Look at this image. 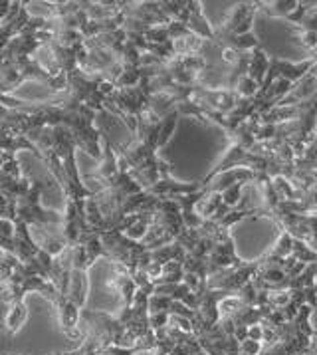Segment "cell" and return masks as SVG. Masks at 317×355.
<instances>
[{
	"mask_svg": "<svg viewBox=\"0 0 317 355\" xmlns=\"http://www.w3.org/2000/svg\"><path fill=\"white\" fill-rule=\"evenodd\" d=\"M256 185L262 189V197H264V207H260L262 216L272 218L291 239L303 242L307 246L317 244V214H302L288 209L286 202L278 197L272 179L268 177L256 179Z\"/></svg>",
	"mask_w": 317,
	"mask_h": 355,
	"instance_id": "cell-6",
	"label": "cell"
},
{
	"mask_svg": "<svg viewBox=\"0 0 317 355\" xmlns=\"http://www.w3.org/2000/svg\"><path fill=\"white\" fill-rule=\"evenodd\" d=\"M87 272H72V282H70V290L66 296H60V302L56 304L60 315V327L64 331V336L68 340L80 341L84 336L78 327L80 322V313H82V306L86 304L87 298Z\"/></svg>",
	"mask_w": 317,
	"mask_h": 355,
	"instance_id": "cell-10",
	"label": "cell"
},
{
	"mask_svg": "<svg viewBox=\"0 0 317 355\" xmlns=\"http://www.w3.org/2000/svg\"><path fill=\"white\" fill-rule=\"evenodd\" d=\"M2 329H4V324H0V331H2Z\"/></svg>",
	"mask_w": 317,
	"mask_h": 355,
	"instance_id": "cell-16",
	"label": "cell"
},
{
	"mask_svg": "<svg viewBox=\"0 0 317 355\" xmlns=\"http://www.w3.org/2000/svg\"><path fill=\"white\" fill-rule=\"evenodd\" d=\"M179 112L174 110L167 117H157L151 110L135 121V141L116 145V153L127 165L129 175L143 191H151L165 179H169L171 165L157 155V151L173 135ZM103 131V129H101ZM114 143V141H111Z\"/></svg>",
	"mask_w": 317,
	"mask_h": 355,
	"instance_id": "cell-3",
	"label": "cell"
},
{
	"mask_svg": "<svg viewBox=\"0 0 317 355\" xmlns=\"http://www.w3.org/2000/svg\"><path fill=\"white\" fill-rule=\"evenodd\" d=\"M34 147L36 153L44 163L48 165V169L52 171V175L56 177L58 185L62 187L68 207H66V225H64V236L68 241V246H75L84 241L86 236L93 234L96 228L89 227L86 214V202L91 199L93 191L87 189L78 173L75 165V139L73 135L62 125L56 128H40L30 131L26 137Z\"/></svg>",
	"mask_w": 317,
	"mask_h": 355,
	"instance_id": "cell-1",
	"label": "cell"
},
{
	"mask_svg": "<svg viewBox=\"0 0 317 355\" xmlns=\"http://www.w3.org/2000/svg\"><path fill=\"white\" fill-rule=\"evenodd\" d=\"M296 167L303 171H317V133L314 131L303 147L302 155L296 157Z\"/></svg>",
	"mask_w": 317,
	"mask_h": 355,
	"instance_id": "cell-13",
	"label": "cell"
},
{
	"mask_svg": "<svg viewBox=\"0 0 317 355\" xmlns=\"http://www.w3.org/2000/svg\"><path fill=\"white\" fill-rule=\"evenodd\" d=\"M4 110H6V107H4V105H2V103H0V115L4 114Z\"/></svg>",
	"mask_w": 317,
	"mask_h": 355,
	"instance_id": "cell-15",
	"label": "cell"
},
{
	"mask_svg": "<svg viewBox=\"0 0 317 355\" xmlns=\"http://www.w3.org/2000/svg\"><path fill=\"white\" fill-rule=\"evenodd\" d=\"M0 288L4 292V300L10 302V313L6 318V327L10 334L20 331V327L24 326L28 318V310L24 304L28 292L42 294L54 306L60 302V292L56 290V286L40 276L34 268L22 264L18 258L6 252L0 256Z\"/></svg>",
	"mask_w": 317,
	"mask_h": 355,
	"instance_id": "cell-4",
	"label": "cell"
},
{
	"mask_svg": "<svg viewBox=\"0 0 317 355\" xmlns=\"http://www.w3.org/2000/svg\"><path fill=\"white\" fill-rule=\"evenodd\" d=\"M44 181H28L0 169V195L6 200L4 220L22 223L30 230L32 241L50 256H60L68 248L64 236L66 216L48 211L40 205Z\"/></svg>",
	"mask_w": 317,
	"mask_h": 355,
	"instance_id": "cell-2",
	"label": "cell"
},
{
	"mask_svg": "<svg viewBox=\"0 0 317 355\" xmlns=\"http://www.w3.org/2000/svg\"><path fill=\"white\" fill-rule=\"evenodd\" d=\"M311 312V306H303L289 322L278 326L260 324L264 331V349L260 355H314L316 329L309 324Z\"/></svg>",
	"mask_w": 317,
	"mask_h": 355,
	"instance_id": "cell-5",
	"label": "cell"
},
{
	"mask_svg": "<svg viewBox=\"0 0 317 355\" xmlns=\"http://www.w3.org/2000/svg\"><path fill=\"white\" fill-rule=\"evenodd\" d=\"M260 10V2H238L228 18L215 28L212 46L220 50L250 52L258 48L260 40L252 34V22Z\"/></svg>",
	"mask_w": 317,
	"mask_h": 355,
	"instance_id": "cell-7",
	"label": "cell"
},
{
	"mask_svg": "<svg viewBox=\"0 0 317 355\" xmlns=\"http://www.w3.org/2000/svg\"><path fill=\"white\" fill-rule=\"evenodd\" d=\"M185 230V218L181 205L174 199L163 197L158 200L155 211H153V220L151 227L143 236V244L147 250H157L167 244H173Z\"/></svg>",
	"mask_w": 317,
	"mask_h": 355,
	"instance_id": "cell-9",
	"label": "cell"
},
{
	"mask_svg": "<svg viewBox=\"0 0 317 355\" xmlns=\"http://www.w3.org/2000/svg\"><path fill=\"white\" fill-rule=\"evenodd\" d=\"M260 268V258L252 260V262H242L238 266H230L224 270L217 272L215 276L208 278V288L212 290H224L230 292L232 296H236L246 284H250L256 276Z\"/></svg>",
	"mask_w": 317,
	"mask_h": 355,
	"instance_id": "cell-11",
	"label": "cell"
},
{
	"mask_svg": "<svg viewBox=\"0 0 317 355\" xmlns=\"http://www.w3.org/2000/svg\"><path fill=\"white\" fill-rule=\"evenodd\" d=\"M268 64H270V58L266 56L264 48L258 46L252 50V60H250V68H248V78L258 84L262 87L264 80H266V71H268Z\"/></svg>",
	"mask_w": 317,
	"mask_h": 355,
	"instance_id": "cell-12",
	"label": "cell"
},
{
	"mask_svg": "<svg viewBox=\"0 0 317 355\" xmlns=\"http://www.w3.org/2000/svg\"><path fill=\"white\" fill-rule=\"evenodd\" d=\"M316 133H317V117H316Z\"/></svg>",
	"mask_w": 317,
	"mask_h": 355,
	"instance_id": "cell-17",
	"label": "cell"
},
{
	"mask_svg": "<svg viewBox=\"0 0 317 355\" xmlns=\"http://www.w3.org/2000/svg\"><path fill=\"white\" fill-rule=\"evenodd\" d=\"M58 355H60V354H58Z\"/></svg>",
	"mask_w": 317,
	"mask_h": 355,
	"instance_id": "cell-19",
	"label": "cell"
},
{
	"mask_svg": "<svg viewBox=\"0 0 317 355\" xmlns=\"http://www.w3.org/2000/svg\"><path fill=\"white\" fill-rule=\"evenodd\" d=\"M101 246L105 250V258L114 264L127 268L135 278L139 272H145L151 264V250H147L141 241H133L125 232L119 230H98Z\"/></svg>",
	"mask_w": 317,
	"mask_h": 355,
	"instance_id": "cell-8",
	"label": "cell"
},
{
	"mask_svg": "<svg viewBox=\"0 0 317 355\" xmlns=\"http://www.w3.org/2000/svg\"><path fill=\"white\" fill-rule=\"evenodd\" d=\"M60 355H64V354H60Z\"/></svg>",
	"mask_w": 317,
	"mask_h": 355,
	"instance_id": "cell-18",
	"label": "cell"
},
{
	"mask_svg": "<svg viewBox=\"0 0 317 355\" xmlns=\"http://www.w3.org/2000/svg\"><path fill=\"white\" fill-rule=\"evenodd\" d=\"M298 8V2L296 0H275V2H260V10H264V15L268 16H282L286 18L293 10Z\"/></svg>",
	"mask_w": 317,
	"mask_h": 355,
	"instance_id": "cell-14",
	"label": "cell"
}]
</instances>
